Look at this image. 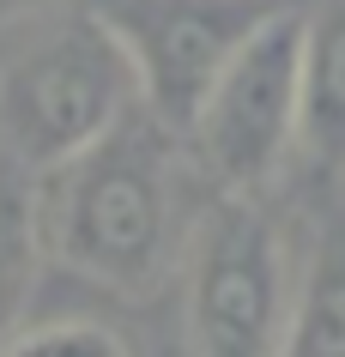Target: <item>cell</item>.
Listing matches in <instances>:
<instances>
[{"instance_id":"8992f818","label":"cell","mask_w":345,"mask_h":357,"mask_svg":"<svg viewBox=\"0 0 345 357\" xmlns=\"http://www.w3.org/2000/svg\"><path fill=\"white\" fill-rule=\"evenodd\" d=\"M303 146L345 158V0L303 6Z\"/></svg>"},{"instance_id":"ba28073f","label":"cell","mask_w":345,"mask_h":357,"mask_svg":"<svg viewBox=\"0 0 345 357\" xmlns=\"http://www.w3.org/2000/svg\"><path fill=\"white\" fill-rule=\"evenodd\" d=\"M43 261V225H37V182L0 158V339L13 333L31 279Z\"/></svg>"},{"instance_id":"3957f363","label":"cell","mask_w":345,"mask_h":357,"mask_svg":"<svg viewBox=\"0 0 345 357\" xmlns=\"http://www.w3.org/2000/svg\"><path fill=\"white\" fill-rule=\"evenodd\" d=\"M303 273L261 200L224 194L200 225L188 284L194 357H291Z\"/></svg>"},{"instance_id":"5b68a950","label":"cell","mask_w":345,"mask_h":357,"mask_svg":"<svg viewBox=\"0 0 345 357\" xmlns=\"http://www.w3.org/2000/svg\"><path fill=\"white\" fill-rule=\"evenodd\" d=\"M194 158L224 194L267 188L291 146H303V6H291L230 61L188 128Z\"/></svg>"},{"instance_id":"52a82bcc","label":"cell","mask_w":345,"mask_h":357,"mask_svg":"<svg viewBox=\"0 0 345 357\" xmlns=\"http://www.w3.org/2000/svg\"><path fill=\"white\" fill-rule=\"evenodd\" d=\"M291 357H345V212L327 218L321 243H315V261L303 266Z\"/></svg>"},{"instance_id":"6da1fadb","label":"cell","mask_w":345,"mask_h":357,"mask_svg":"<svg viewBox=\"0 0 345 357\" xmlns=\"http://www.w3.org/2000/svg\"><path fill=\"white\" fill-rule=\"evenodd\" d=\"M43 248L115 291H146L176 255V133L134 109L109 139L37 182Z\"/></svg>"},{"instance_id":"7a4b0ae2","label":"cell","mask_w":345,"mask_h":357,"mask_svg":"<svg viewBox=\"0 0 345 357\" xmlns=\"http://www.w3.org/2000/svg\"><path fill=\"white\" fill-rule=\"evenodd\" d=\"M139 109V79L97 19L49 24L0 67V151L31 182L67 169Z\"/></svg>"},{"instance_id":"277c9868","label":"cell","mask_w":345,"mask_h":357,"mask_svg":"<svg viewBox=\"0 0 345 357\" xmlns=\"http://www.w3.org/2000/svg\"><path fill=\"white\" fill-rule=\"evenodd\" d=\"M297 0H85L139 79V109L188 139L218 73Z\"/></svg>"},{"instance_id":"9c48e42d","label":"cell","mask_w":345,"mask_h":357,"mask_svg":"<svg viewBox=\"0 0 345 357\" xmlns=\"http://www.w3.org/2000/svg\"><path fill=\"white\" fill-rule=\"evenodd\" d=\"M0 357H128V345L103 321H49V327L19 333Z\"/></svg>"}]
</instances>
